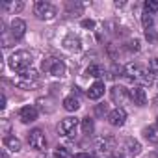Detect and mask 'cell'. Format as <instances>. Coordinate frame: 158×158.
Here are the masks:
<instances>
[{
  "label": "cell",
  "mask_w": 158,
  "mask_h": 158,
  "mask_svg": "<svg viewBox=\"0 0 158 158\" xmlns=\"http://www.w3.org/2000/svg\"><path fill=\"white\" fill-rule=\"evenodd\" d=\"M10 67L17 73H23L32 67V54L26 50H17L10 56Z\"/></svg>",
  "instance_id": "1"
},
{
  "label": "cell",
  "mask_w": 158,
  "mask_h": 158,
  "mask_svg": "<svg viewBox=\"0 0 158 158\" xmlns=\"http://www.w3.org/2000/svg\"><path fill=\"white\" fill-rule=\"evenodd\" d=\"M37 82H39V74L32 67L26 69V71H23V73H19V76L15 78V86L23 88V89H30V88L37 86Z\"/></svg>",
  "instance_id": "2"
},
{
  "label": "cell",
  "mask_w": 158,
  "mask_h": 158,
  "mask_svg": "<svg viewBox=\"0 0 158 158\" xmlns=\"http://www.w3.org/2000/svg\"><path fill=\"white\" fill-rule=\"evenodd\" d=\"M43 71L48 73V74H52V76H63L65 71H67V67H65V63L60 58L52 56V58H47L43 61Z\"/></svg>",
  "instance_id": "3"
},
{
  "label": "cell",
  "mask_w": 158,
  "mask_h": 158,
  "mask_svg": "<svg viewBox=\"0 0 158 158\" xmlns=\"http://www.w3.org/2000/svg\"><path fill=\"white\" fill-rule=\"evenodd\" d=\"M34 13L39 17V19H54V15H56V8L50 4V2H47V0H39V2H35V6H34Z\"/></svg>",
  "instance_id": "4"
},
{
  "label": "cell",
  "mask_w": 158,
  "mask_h": 158,
  "mask_svg": "<svg viewBox=\"0 0 158 158\" xmlns=\"http://www.w3.org/2000/svg\"><path fill=\"white\" fill-rule=\"evenodd\" d=\"M28 143H30V147L35 149V151H45V149H47V138H45L43 130H41V128H34V130L28 134Z\"/></svg>",
  "instance_id": "5"
},
{
  "label": "cell",
  "mask_w": 158,
  "mask_h": 158,
  "mask_svg": "<svg viewBox=\"0 0 158 158\" xmlns=\"http://www.w3.org/2000/svg\"><path fill=\"white\" fill-rule=\"evenodd\" d=\"M108 121H110L112 127H123L125 121H127V112L117 106L115 110H112V112L108 114Z\"/></svg>",
  "instance_id": "6"
},
{
  "label": "cell",
  "mask_w": 158,
  "mask_h": 158,
  "mask_svg": "<svg viewBox=\"0 0 158 158\" xmlns=\"http://www.w3.org/2000/svg\"><path fill=\"white\" fill-rule=\"evenodd\" d=\"M130 99L134 101V104L145 106V102H147V91H145V88L143 86H134L130 89Z\"/></svg>",
  "instance_id": "7"
},
{
  "label": "cell",
  "mask_w": 158,
  "mask_h": 158,
  "mask_svg": "<svg viewBox=\"0 0 158 158\" xmlns=\"http://www.w3.org/2000/svg\"><path fill=\"white\" fill-rule=\"evenodd\" d=\"M10 28H11V35L15 39H23L24 34H26V23L23 19H13L11 24H10Z\"/></svg>",
  "instance_id": "8"
},
{
  "label": "cell",
  "mask_w": 158,
  "mask_h": 158,
  "mask_svg": "<svg viewBox=\"0 0 158 158\" xmlns=\"http://www.w3.org/2000/svg\"><path fill=\"white\" fill-rule=\"evenodd\" d=\"M60 128H61L63 136H73V134L76 132V128H78V119H76V117H65V119L61 121Z\"/></svg>",
  "instance_id": "9"
},
{
  "label": "cell",
  "mask_w": 158,
  "mask_h": 158,
  "mask_svg": "<svg viewBox=\"0 0 158 158\" xmlns=\"http://www.w3.org/2000/svg\"><path fill=\"white\" fill-rule=\"evenodd\" d=\"M19 119H21L23 123H32V121L37 119V110H35L34 106H24V108H21V112H19Z\"/></svg>",
  "instance_id": "10"
},
{
  "label": "cell",
  "mask_w": 158,
  "mask_h": 158,
  "mask_svg": "<svg viewBox=\"0 0 158 158\" xmlns=\"http://www.w3.org/2000/svg\"><path fill=\"white\" fill-rule=\"evenodd\" d=\"M127 99H128V93H127L125 88H121V86H114L112 88V101L115 104H125Z\"/></svg>",
  "instance_id": "11"
},
{
  "label": "cell",
  "mask_w": 158,
  "mask_h": 158,
  "mask_svg": "<svg viewBox=\"0 0 158 158\" xmlns=\"http://www.w3.org/2000/svg\"><path fill=\"white\" fill-rule=\"evenodd\" d=\"M104 89H106V88H104V82H101V80H99V82H95V84L89 88L88 97H89V99H93V101H99V99L104 95Z\"/></svg>",
  "instance_id": "12"
},
{
  "label": "cell",
  "mask_w": 158,
  "mask_h": 158,
  "mask_svg": "<svg viewBox=\"0 0 158 158\" xmlns=\"http://www.w3.org/2000/svg\"><path fill=\"white\" fill-rule=\"evenodd\" d=\"M63 47L71 52H76V50H80V39L74 37V35H69L63 39Z\"/></svg>",
  "instance_id": "13"
},
{
  "label": "cell",
  "mask_w": 158,
  "mask_h": 158,
  "mask_svg": "<svg viewBox=\"0 0 158 158\" xmlns=\"http://www.w3.org/2000/svg\"><path fill=\"white\" fill-rule=\"evenodd\" d=\"M63 108H65L67 112H76L78 108H80V101H78L74 95L65 97V99H63Z\"/></svg>",
  "instance_id": "14"
},
{
  "label": "cell",
  "mask_w": 158,
  "mask_h": 158,
  "mask_svg": "<svg viewBox=\"0 0 158 158\" xmlns=\"http://www.w3.org/2000/svg\"><path fill=\"white\" fill-rule=\"evenodd\" d=\"M4 147L10 149V151H13V152H19L21 151V141L15 136H6L4 138Z\"/></svg>",
  "instance_id": "15"
},
{
  "label": "cell",
  "mask_w": 158,
  "mask_h": 158,
  "mask_svg": "<svg viewBox=\"0 0 158 158\" xmlns=\"http://www.w3.org/2000/svg\"><path fill=\"white\" fill-rule=\"evenodd\" d=\"M143 136L151 141V143H158V127H145L143 128Z\"/></svg>",
  "instance_id": "16"
},
{
  "label": "cell",
  "mask_w": 158,
  "mask_h": 158,
  "mask_svg": "<svg viewBox=\"0 0 158 158\" xmlns=\"http://www.w3.org/2000/svg\"><path fill=\"white\" fill-rule=\"evenodd\" d=\"M86 74H89V76H93V78H101V76H104V67L93 63V65H89V67L86 69Z\"/></svg>",
  "instance_id": "17"
},
{
  "label": "cell",
  "mask_w": 158,
  "mask_h": 158,
  "mask_svg": "<svg viewBox=\"0 0 158 158\" xmlns=\"http://www.w3.org/2000/svg\"><path fill=\"white\" fill-rule=\"evenodd\" d=\"M112 147H114V139L112 138H102L97 145V151L99 152H108V151H112Z\"/></svg>",
  "instance_id": "18"
},
{
  "label": "cell",
  "mask_w": 158,
  "mask_h": 158,
  "mask_svg": "<svg viewBox=\"0 0 158 158\" xmlns=\"http://www.w3.org/2000/svg\"><path fill=\"white\" fill-rule=\"evenodd\" d=\"M139 151H141L139 141H136V139H127V152H128V154L136 156V154H139Z\"/></svg>",
  "instance_id": "19"
},
{
  "label": "cell",
  "mask_w": 158,
  "mask_h": 158,
  "mask_svg": "<svg viewBox=\"0 0 158 158\" xmlns=\"http://www.w3.org/2000/svg\"><path fill=\"white\" fill-rule=\"evenodd\" d=\"M2 8H4V10H8L10 13H19V11L24 8V4H23V2H4V4H2Z\"/></svg>",
  "instance_id": "20"
},
{
  "label": "cell",
  "mask_w": 158,
  "mask_h": 158,
  "mask_svg": "<svg viewBox=\"0 0 158 158\" xmlns=\"http://www.w3.org/2000/svg\"><path fill=\"white\" fill-rule=\"evenodd\" d=\"M54 156H56V158H74V156H73V152H71L67 147H56Z\"/></svg>",
  "instance_id": "21"
},
{
  "label": "cell",
  "mask_w": 158,
  "mask_h": 158,
  "mask_svg": "<svg viewBox=\"0 0 158 158\" xmlns=\"http://www.w3.org/2000/svg\"><path fill=\"white\" fill-rule=\"evenodd\" d=\"M93 128H95L93 119H89V117L82 119V132H84V134H91V132H93Z\"/></svg>",
  "instance_id": "22"
},
{
  "label": "cell",
  "mask_w": 158,
  "mask_h": 158,
  "mask_svg": "<svg viewBox=\"0 0 158 158\" xmlns=\"http://www.w3.org/2000/svg\"><path fill=\"white\" fill-rule=\"evenodd\" d=\"M143 10H145V13L152 15V13L158 11V2H154V0H147V2L143 4Z\"/></svg>",
  "instance_id": "23"
},
{
  "label": "cell",
  "mask_w": 158,
  "mask_h": 158,
  "mask_svg": "<svg viewBox=\"0 0 158 158\" xmlns=\"http://www.w3.org/2000/svg\"><path fill=\"white\" fill-rule=\"evenodd\" d=\"M145 37H147V41H149V43H158V34H156L152 28L145 30Z\"/></svg>",
  "instance_id": "24"
},
{
  "label": "cell",
  "mask_w": 158,
  "mask_h": 158,
  "mask_svg": "<svg viewBox=\"0 0 158 158\" xmlns=\"http://www.w3.org/2000/svg\"><path fill=\"white\" fill-rule=\"evenodd\" d=\"M141 24L145 26V30H149V28L152 26V15H149V13H143V15H141Z\"/></svg>",
  "instance_id": "25"
},
{
  "label": "cell",
  "mask_w": 158,
  "mask_h": 158,
  "mask_svg": "<svg viewBox=\"0 0 158 158\" xmlns=\"http://www.w3.org/2000/svg\"><path fill=\"white\" fill-rule=\"evenodd\" d=\"M127 48H128V50H134V52H138V50H139V41H138V39H134V41H128V43H127Z\"/></svg>",
  "instance_id": "26"
},
{
  "label": "cell",
  "mask_w": 158,
  "mask_h": 158,
  "mask_svg": "<svg viewBox=\"0 0 158 158\" xmlns=\"http://www.w3.org/2000/svg\"><path fill=\"white\" fill-rule=\"evenodd\" d=\"M106 112H108V106H106V104H99V106L95 108V115H99V117H102Z\"/></svg>",
  "instance_id": "27"
},
{
  "label": "cell",
  "mask_w": 158,
  "mask_h": 158,
  "mask_svg": "<svg viewBox=\"0 0 158 158\" xmlns=\"http://www.w3.org/2000/svg\"><path fill=\"white\" fill-rule=\"evenodd\" d=\"M149 71H151L152 74H158V58L151 60V63H149Z\"/></svg>",
  "instance_id": "28"
},
{
  "label": "cell",
  "mask_w": 158,
  "mask_h": 158,
  "mask_svg": "<svg viewBox=\"0 0 158 158\" xmlns=\"http://www.w3.org/2000/svg\"><path fill=\"white\" fill-rule=\"evenodd\" d=\"M82 26H84V28H95V23H93V21H84Z\"/></svg>",
  "instance_id": "29"
},
{
  "label": "cell",
  "mask_w": 158,
  "mask_h": 158,
  "mask_svg": "<svg viewBox=\"0 0 158 158\" xmlns=\"http://www.w3.org/2000/svg\"><path fill=\"white\" fill-rule=\"evenodd\" d=\"M74 158H93V156H91L89 152H80V154H76Z\"/></svg>",
  "instance_id": "30"
},
{
  "label": "cell",
  "mask_w": 158,
  "mask_h": 158,
  "mask_svg": "<svg viewBox=\"0 0 158 158\" xmlns=\"http://www.w3.org/2000/svg\"><path fill=\"white\" fill-rule=\"evenodd\" d=\"M2 158H8V152H6V149L2 151Z\"/></svg>",
  "instance_id": "31"
},
{
  "label": "cell",
  "mask_w": 158,
  "mask_h": 158,
  "mask_svg": "<svg viewBox=\"0 0 158 158\" xmlns=\"http://www.w3.org/2000/svg\"><path fill=\"white\" fill-rule=\"evenodd\" d=\"M110 158H123L121 154H115V156H110Z\"/></svg>",
  "instance_id": "32"
},
{
  "label": "cell",
  "mask_w": 158,
  "mask_h": 158,
  "mask_svg": "<svg viewBox=\"0 0 158 158\" xmlns=\"http://www.w3.org/2000/svg\"><path fill=\"white\" fill-rule=\"evenodd\" d=\"M156 119H158V117H156Z\"/></svg>",
  "instance_id": "33"
}]
</instances>
